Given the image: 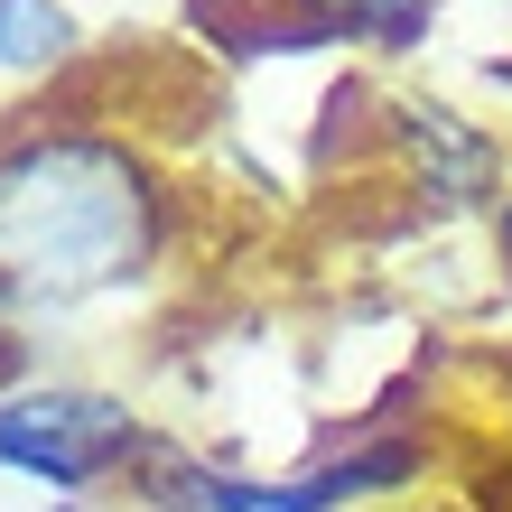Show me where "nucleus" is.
Wrapping results in <instances>:
<instances>
[{
  "label": "nucleus",
  "mask_w": 512,
  "mask_h": 512,
  "mask_svg": "<svg viewBox=\"0 0 512 512\" xmlns=\"http://www.w3.org/2000/svg\"><path fill=\"white\" fill-rule=\"evenodd\" d=\"M159 252V187L122 140L38 131L0 149V298L10 308H75L149 270Z\"/></svg>",
  "instance_id": "f257e3e1"
},
{
  "label": "nucleus",
  "mask_w": 512,
  "mask_h": 512,
  "mask_svg": "<svg viewBox=\"0 0 512 512\" xmlns=\"http://www.w3.org/2000/svg\"><path fill=\"white\" fill-rule=\"evenodd\" d=\"M131 447H140V419L103 391H19V401H0V466L28 475V485L84 494Z\"/></svg>",
  "instance_id": "f03ea898"
},
{
  "label": "nucleus",
  "mask_w": 512,
  "mask_h": 512,
  "mask_svg": "<svg viewBox=\"0 0 512 512\" xmlns=\"http://www.w3.org/2000/svg\"><path fill=\"white\" fill-rule=\"evenodd\" d=\"M401 475H419V447L382 438V447H354V457H326L289 485H252V475H215V466H187L177 475V503L187 512H336V503H364V494H391Z\"/></svg>",
  "instance_id": "7ed1b4c3"
},
{
  "label": "nucleus",
  "mask_w": 512,
  "mask_h": 512,
  "mask_svg": "<svg viewBox=\"0 0 512 512\" xmlns=\"http://www.w3.org/2000/svg\"><path fill=\"white\" fill-rule=\"evenodd\" d=\"M298 19L317 38H373V47H410L438 19V0H298Z\"/></svg>",
  "instance_id": "20e7f679"
},
{
  "label": "nucleus",
  "mask_w": 512,
  "mask_h": 512,
  "mask_svg": "<svg viewBox=\"0 0 512 512\" xmlns=\"http://www.w3.org/2000/svg\"><path fill=\"white\" fill-rule=\"evenodd\" d=\"M75 56V19L56 0H0V66L10 75H47Z\"/></svg>",
  "instance_id": "39448f33"
},
{
  "label": "nucleus",
  "mask_w": 512,
  "mask_h": 512,
  "mask_svg": "<svg viewBox=\"0 0 512 512\" xmlns=\"http://www.w3.org/2000/svg\"><path fill=\"white\" fill-rule=\"evenodd\" d=\"M503 261H512V205H503Z\"/></svg>",
  "instance_id": "423d86ee"
},
{
  "label": "nucleus",
  "mask_w": 512,
  "mask_h": 512,
  "mask_svg": "<svg viewBox=\"0 0 512 512\" xmlns=\"http://www.w3.org/2000/svg\"><path fill=\"white\" fill-rule=\"evenodd\" d=\"M56 512H66V503H56Z\"/></svg>",
  "instance_id": "0eeeda50"
}]
</instances>
